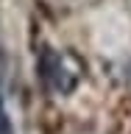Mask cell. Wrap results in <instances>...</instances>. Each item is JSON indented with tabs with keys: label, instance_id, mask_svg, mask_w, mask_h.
<instances>
[{
	"label": "cell",
	"instance_id": "cell-1",
	"mask_svg": "<svg viewBox=\"0 0 131 134\" xmlns=\"http://www.w3.org/2000/svg\"><path fill=\"white\" fill-rule=\"evenodd\" d=\"M39 78H42V84H45L48 90H53V92H70L75 87V75L64 67L61 56L53 53V50H45L39 56Z\"/></svg>",
	"mask_w": 131,
	"mask_h": 134
}]
</instances>
